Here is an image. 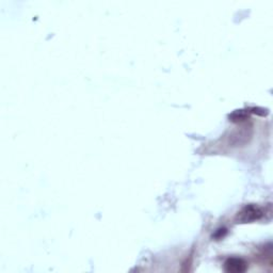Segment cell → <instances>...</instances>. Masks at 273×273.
Returning <instances> with one entry per match:
<instances>
[{
	"instance_id": "1",
	"label": "cell",
	"mask_w": 273,
	"mask_h": 273,
	"mask_svg": "<svg viewBox=\"0 0 273 273\" xmlns=\"http://www.w3.org/2000/svg\"><path fill=\"white\" fill-rule=\"evenodd\" d=\"M263 216V212L260 207L254 204H250L244 206L241 211L237 214L238 223H251L261 219Z\"/></svg>"
},
{
	"instance_id": "2",
	"label": "cell",
	"mask_w": 273,
	"mask_h": 273,
	"mask_svg": "<svg viewBox=\"0 0 273 273\" xmlns=\"http://www.w3.org/2000/svg\"><path fill=\"white\" fill-rule=\"evenodd\" d=\"M248 269V263L241 257H231L224 262V270L229 273H242Z\"/></svg>"
},
{
	"instance_id": "3",
	"label": "cell",
	"mask_w": 273,
	"mask_h": 273,
	"mask_svg": "<svg viewBox=\"0 0 273 273\" xmlns=\"http://www.w3.org/2000/svg\"><path fill=\"white\" fill-rule=\"evenodd\" d=\"M230 117H231L233 122H239V121H244L245 119H247L248 114L245 113L244 111H242V110H239V111L234 112Z\"/></svg>"
}]
</instances>
